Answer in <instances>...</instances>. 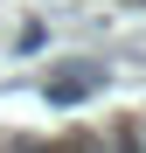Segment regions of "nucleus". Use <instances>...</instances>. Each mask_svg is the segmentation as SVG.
I'll return each instance as SVG.
<instances>
[{
	"instance_id": "nucleus-2",
	"label": "nucleus",
	"mask_w": 146,
	"mask_h": 153,
	"mask_svg": "<svg viewBox=\"0 0 146 153\" xmlns=\"http://www.w3.org/2000/svg\"><path fill=\"white\" fill-rule=\"evenodd\" d=\"M104 153H146V132L139 125H118V132L104 139Z\"/></svg>"
},
{
	"instance_id": "nucleus-3",
	"label": "nucleus",
	"mask_w": 146,
	"mask_h": 153,
	"mask_svg": "<svg viewBox=\"0 0 146 153\" xmlns=\"http://www.w3.org/2000/svg\"><path fill=\"white\" fill-rule=\"evenodd\" d=\"M56 153H104V139H70V146H56Z\"/></svg>"
},
{
	"instance_id": "nucleus-1",
	"label": "nucleus",
	"mask_w": 146,
	"mask_h": 153,
	"mask_svg": "<svg viewBox=\"0 0 146 153\" xmlns=\"http://www.w3.org/2000/svg\"><path fill=\"white\" fill-rule=\"evenodd\" d=\"M97 84H104V70H90V63L56 70V76H49V105H77V97H90Z\"/></svg>"
}]
</instances>
